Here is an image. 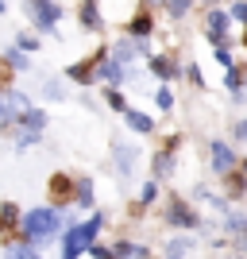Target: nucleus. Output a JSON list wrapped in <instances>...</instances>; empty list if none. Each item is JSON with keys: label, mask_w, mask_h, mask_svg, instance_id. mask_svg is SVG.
I'll list each match as a JSON object with an SVG mask.
<instances>
[{"label": "nucleus", "mask_w": 247, "mask_h": 259, "mask_svg": "<svg viewBox=\"0 0 247 259\" xmlns=\"http://www.w3.org/2000/svg\"><path fill=\"white\" fill-rule=\"evenodd\" d=\"M170 259H182V255H170Z\"/></svg>", "instance_id": "31"}, {"label": "nucleus", "mask_w": 247, "mask_h": 259, "mask_svg": "<svg viewBox=\"0 0 247 259\" xmlns=\"http://www.w3.org/2000/svg\"><path fill=\"white\" fill-rule=\"evenodd\" d=\"M213 54H216V62H220V66H232V54H228L224 47H213Z\"/></svg>", "instance_id": "24"}, {"label": "nucleus", "mask_w": 247, "mask_h": 259, "mask_svg": "<svg viewBox=\"0 0 247 259\" xmlns=\"http://www.w3.org/2000/svg\"><path fill=\"white\" fill-rule=\"evenodd\" d=\"M159 201V182L151 178V182H143V190H139V205H155Z\"/></svg>", "instance_id": "16"}, {"label": "nucleus", "mask_w": 247, "mask_h": 259, "mask_svg": "<svg viewBox=\"0 0 247 259\" xmlns=\"http://www.w3.org/2000/svg\"><path fill=\"white\" fill-rule=\"evenodd\" d=\"M66 190H70V182H66L62 174H54V178H51V194L54 197H66Z\"/></svg>", "instance_id": "18"}, {"label": "nucleus", "mask_w": 247, "mask_h": 259, "mask_svg": "<svg viewBox=\"0 0 247 259\" xmlns=\"http://www.w3.org/2000/svg\"><path fill=\"white\" fill-rule=\"evenodd\" d=\"M170 225H178V228H193L197 225V217L189 213V205H185L182 197H174V205H170Z\"/></svg>", "instance_id": "6"}, {"label": "nucleus", "mask_w": 247, "mask_h": 259, "mask_svg": "<svg viewBox=\"0 0 247 259\" xmlns=\"http://www.w3.org/2000/svg\"><path fill=\"white\" fill-rule=\"evenodd\" d=\"M151 74H159L162 81H170V77H178V66H174L170 58H162V54H155V58H151Z\"/></svg>", "instance_id": "9"}, {"label": "nucleus", "mask_w": 247, "mask_h": 259, "mask_svg": "<svg viewBox=\"0 0 247 259\" xmlns=\"http://www.w3.org/2000/svg\"><path fill=\"white\" fill-rule=\"evenodd\" d=\"M4 8H8V0H0V16H4Z\"/></svg>", "instance_id": "29"}, {"label": "nucleus", "mask_w": 247, "mask_h": 259, "mask_svg": "<svg viewBox=\"0 0 247 259\" xmlns=\"http://www.w3.org/2000/svg\"><path fill=\"white\" fill-rule=\"evenodd\" d=\"M81 23H85V27H101V4L89 0L85 8H81Z\"/></svg>", "instance_id": "14"}, {"label": "nucleus", "mask_w": 247, "mask_h": 259, "mask_svg": "<svg viewBox=\"0 0 247 259\" xmlns=\"http://www.w3.org/2000/svg\"><path fill=\"white\" fill-rule=\"evenodd\" d=\"M213 170L216 174H232V166H236V155H232V147L228 143H220V140H213Z\"/></svg>", "instance_id": "3"}, {"label": "nucleus", "mask_w": 247, "mask_h": 259, "mask_svg": "<svg viewBox=\"0 0 247 259\" xmlns=\"http://www.w3.org/2000/svg\"><path fill=\"white\" fill-rule=\"evenodd\" d=\"M4 259H43L39 251L31 248V244H16V248H8L4 251Z\"/></svg>", "instance_id": "13"}, {"label": "nucleus", "mask_w": 247, "mask_h": 259, "mask_svg": "<svg viewBox=\"0 0 247 259\" xmlns=\"http://www.w3.org/2000/svg\"><path fill=\"white\" fill-rule=\"evenodd\" d=\"M155 31V20H151V16H135V20H131V35H135V39H143V35H151Z\"/></svg>", "instance_id": "15"}, {"label": "nucleus", "mask_w": 247, "mask_h": 259, "mask_svg": "<svg viewBox=\"0 0 247 259\" xmlns=\"http://www.w3.org/2000/svg\"><path fill=\"white\" fill-rule=\"evenodd\" d=\"M239 248H243V251H247V232H243V236H239Z\"/></svg>", "instance_id": "28"}, {"label": "nucleus", "mask_w": 247, "mask_h": 259, "mask_svg": "<svg viewBox=\"0 0 247 259\" xmlns=\"http://www.w3.org/2000/svg\"><path fill=\"white\" fill-rule=\"evenodd\" d=\"M93 240H97V232H89L85 225H74L70 232H62V259H77L81 251L93 248Z\"/></svg>", "instance_id": "2"}, {"label": "nucleus", "mask_w": 247, "mask_h": 259, "mask_svg": "<svg viewBox=\"0 0 247 259\" xmlns=\"http://www.w3.org/2000/svg\"><path fill=\"white\" fill-rule=\"evenodd\" d=\"M243 170H247V162H243Z\"/></svg>", "instance_id": "32"}, {"label": "nucleus", "mask_w": 247, "mask_h": 259, "mask_svg": "<svg viewBox=\"0 0 247 259\" xmlns=\"http://www.w3.org/2000/svg\"><path fill=\"white\" fill-rule=\"evenodd\" d=\"M74 205H81V209H89V205H93V178H77Z\"/></svg>", "instance_id": "10"}, {"label": "nucleus", "mask_w": 247, "mask_h": 259, "mask_svg": "<svg viewBox=\"0 0 247 259\" xmlns=\"http://www.w3.org/2000/svg\"><path fill=\"white\" fill-rule=\"evenodd\" d=\"M8 62L16 66V70H27V54L23 51H8Z\"/></svg>", "instance_id": "20"}, {"label": "nucleus", "mask_w": 247, "mask_h": 259, "mask_svg": "<svg viewBox=\"0 0 247 259\" xmlns=\"http://www.w3.org/2000/svg\"><path fill=\"white\" fill-rule=\"evenodd\" d=\"M174 151H178V136L166 143V151L155 155V174H170V170H174Z\"/></svg>", "instance_id": "7"}, {"label": "nucleus", "mask_w": 247, "mask_h": 259, "mask_svg": "<svg viewBox=\"0 0 247 259\" xmlns=\"http://www.w3.org/2000/svg\"><path fill=\"white\" fill-rule=\"evenodd\" d=\"M236 140L247 143V120H239V124H236Z\"/></svg>", "instance_id": "27"}, {"label": "nucleus", "mask_w": 247, "mask_h": 259, "mask_svg": "<svg viewBox=\"0 0 247 259\" xmlns=\"http://www.w3.org/2000/svg\"><path fill=\"white\" fill-rule=\"evenodd\" d=\"M228 31V16L224 12H209V35H213V43H220Z\"/></svg>", "instance_id": "11"}, {"label": "nucleus", "mask_w": 247, "mask_h": 259, "mask_svg": "<svg viewBox=\"0 0 247 259\" xmlns=\"http://www.w3.org/2000/svg\"><path fill=\"white\" fill-rule=\"evenodd\" d=\"M185 12H189V0H170V16L174 20H182Z\"/></svg>", "instance_id": "19"}, {"label": "nucleus", "mask_w": 247, "mask_h": 259, "mask_svg": "<svg viewBox=\"0 0 247 259\" xmlns=\"http://www.w3.org/2000/svg\"><path fill=\"white\" fill-rule=\"evenodd\" d=\"M0 232H20V209L12 205V201L0 205Z\"/></svg>", "instance_id": "8"}, {"label": "nucleus", "mask_w": 247, "mask_h": 259, "mask_svg": "<svg viewBox=\"0 0 247 259\" xmlns=\"http://www.w3.org/2000/svg\"><path fill=\"white\" fill-rule=\"evenodd\" d=\"M89 255H93V259H116V251H112V248H101V244H93V248H89Z\"/></svg>", "instance_id": "21"}, {"label": "nucleus", "mask_w": 247, "mask_h": 259, "mask_svg": "<svg viewBox=\"0 0 247 259\" xmlns=\"http://www.w3.org/2000/svg\"><path fill=\"white\" fill-rule=\"evenodd\" d=\"M108 105L116 108V112H124V108H128V101H124V97L116 93V89H112V93H108Z\"/></svg>", "instance_id": "23"}, {"label": "nucleus", "mask_w": 247, "mask_h": 259, "mask_svg": "<svg viewBox=\"0 0 247 259\" xmlns=\"http://www.w3.org/2000/svg\"><path fill=\"white\" fill-rule=\"evenodd\" d=\"M243 47H247V31H243Z\"/></svg>", "instance_id": "30"}, {"label": "nucleus", "mask_w": 247, "mask_h": 259, "mask_svg": "<svg viewBox=\"0 0 247 259\" xmlns=\"http://www.w3.org/2000/svg\"><path fill=\"white\" fill-rule=\"evenodd\" d=\"M224 85H228V89H232V93H236V97H239V89H243V74H239V70H228Z\"/></svg>", "instance_id": "17"}, {"label": "nucleus", "mask_w": 247, "mask_h": 259, "mask_svg": "<svg viewBox=\"0 0 247 259\" xmlns=\"http://www.w3.org/2000/svg\"><path fill=\"white\" fill-rule=\"evenodd\" d=\"M16 47H20V51H35V47H39V43H35L31 35H20V43H16Z\"/></svg>", "instance_id": "25"}, {"label": "nucleus", "mask_w": 247, "mask_h": 259, "mask_svg": "<svg viewBox=\"0 0 247 259\" xmlns=\"http://www.w3.org/2000/svg\"><path fill=\"white\" fill-rule=\"evenodd\" d=\"M124 120H128V128L131 132H139V136H147V132H155V120L147 116V112H139V108H124Z\"/></svg>", "instance_id": "5"}, {"label": "nucleus", "mask_w": 247, "mask_h": 259, "mask_svg": "<svg viewBox=\"0 0 247 259\" xmlns=\"http://www.w3.org/2000/svg\"><path fill=\"white\" fill-rule=\"evenodd\" d=\"M232 16H236V20L247 27V4H236V12H232Z\"/></svg>", "instance_id": "26"}, {"label": "nucleus", "mask_w": 247, "mask_h": 259, "mask_svg": "<svg viewBox=\"0 0 247 259\" xmlns=\"http://www.w3.org/2000/svg\"><path fill=\"white\" fill-rule=\"evenodd\" d=\"M155 101H159V108H170V105H174V93H170V89H159V93H155Z\"/></svg>", "instance_id": "22"}, {"label": "nucleus", "mask_w": 247, "mask_h": 259, "mask_svg": "<svg viewBox=\"0 0 247 259\" xmlns=\"http://www.w3.org/2000/svg\"><path fill=\"white\" fill-rule=\"evenodd\" d=\"M112 151H116L120 174H124V178H131V170H135V159H139V147H135V143H116Z\"/></svg>", "instance_id": "4"}, {"label": "nucleus", "mask_w": 247, "mask_h": 259, "mask_svg": "<svg viewBox=\"0 0 247 259\" xmlns=\"http://www.w3.org/2000/svg\"><path fill=\"white\" fill-rule=\"evenodd\" d=\"M58 225H62V217L54 213V209L35 205V209H27V213L20 217V236H23V244H31V248L39 251L46 240L58 232Z\"/></svg>", "instance_id": "1"}, {"label": "nucleus", "mask_w": 247, "mask_h": 259, "mask_svg": "<svg viewBox=\"0 0 247 259\" xmlns=\"http://www.w3.org/2000/svg\"><path fill=\"white\" fill-rule=\"evenodd\" d=\"M66 74L74 77V81H81V85H89V81L97 77V70H93V58H89V62H77V66H70Z\"/></svg>", "instance_id": "12"}]
</instances>
